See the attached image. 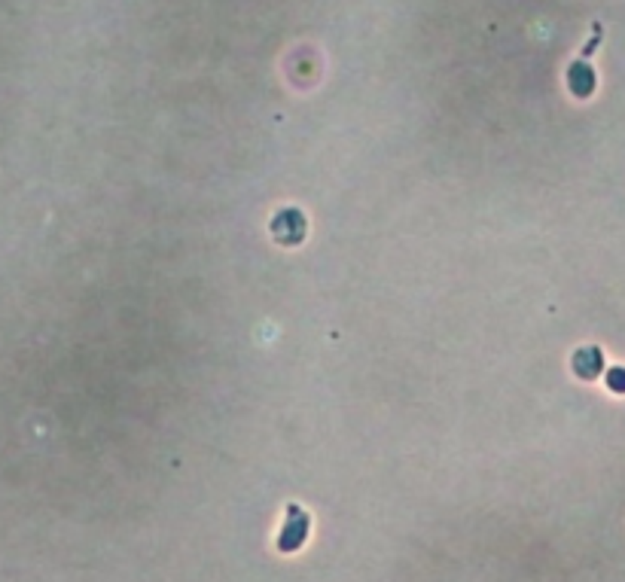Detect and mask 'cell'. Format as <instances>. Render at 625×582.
<instances>
[{"instance_id":"6da1fadb","label":"cell","mask_w":625,"mask_h":582,"mask_svg":"<svg viewBox=\"0 0 625 582\" xmlns=\"http://www.w3.org/2000/svg\"><path fill=\"white\" fill-rule=\"evenodd\" d=\"M271 232L281 244H299L305 238V217L299 210H281L271 223Z\"/></svg>"},{"instance_id":"7a4b0ae2","label":"cell","mask_w":625,"mask_h":582,"mask_svg":"<svg viewBox=\"0 0 625 582\" xmlns=\"http://www.w3.org/2000/svg\"><path fill=\"white\" fill-rule=\"evenodd\" d=\"M574 372L579 378H598L604 372V354L598 348H579L574 354Z\"/></svg>"},{"instance_id":"3957f363","label":"cell","mask_w":625,"mask_h":582,"mask_svg":"<svg viewBox=\"0 0 625 582\" xmlns=\"http://www.w3.org/2000/svg\"><path fill=\"white\" fill-rule=\"evenodd\" d=\"M592 83H595V79H592V74H589V67L577 65L574 76H570V89H574L577 95H589V92H592Z\"/></svg>"},{"instance_id":"277c9868","label":"cell","mask_w":625,"mask_h":582,"mask_svg":"<svg viewBox=\"0 0 625 582\" xmlns=\"http://www.w3.org/2000/svg\"><path fill=\"white\" fill-rule=\"evenodd\" d=\"M607 387H610L613 393H625V366H613L610 372H607Z\"/></svg>"}]
</instances>
